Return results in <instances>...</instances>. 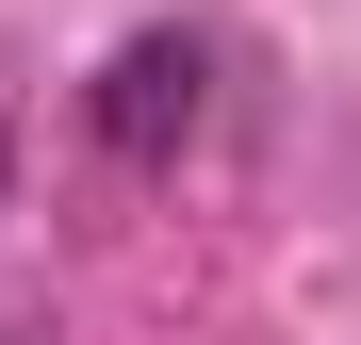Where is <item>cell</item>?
I'll use <instances>...</instances> for the list:
<instances>
[{"instance_id":"6da1fadb","label":"cell","mask_w":361,"mask_h":345,"mask_svg":"<svg viewBox=\"0 0 361 345\" xmlns=\"http://www.w3.org/2000/svg\"><path fill=\"white\" fill-rule=\"evenodd\" d=\"M197 99H214V49H197V33H132V49L82 83V115H99L115 164H164L180 132H197Z\"/></svg>"},{"instance_id":"7a4b0ae2","label":"cell","mask_w":361,"mask_h":345,"mask_svg":"<svg viewBox=\"0 0 361 345\" xmlns=\"http://www.w3.org/2000/svg\"><path fill=\"white\" fill-rule=\"evenodd\" d=\"M0 214H17V115H0Z\"/></svg>"}]
</instances>
